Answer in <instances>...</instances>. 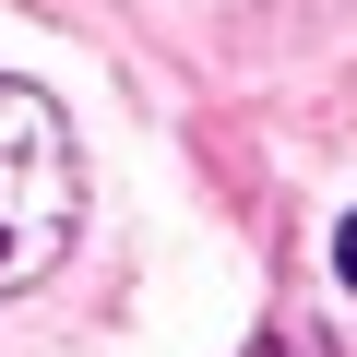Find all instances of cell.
<instances>
[{
  "label": "cell",
  "instance_id": "7a4b0ae2",
  "mask_svg": "<svg viewBox=\"0 0 357 357\" xmlns=\"http://www.w3.org/2000/svg\"><path fill=\"white\" fill-rule=\"evenodd\" d=\"M333 262H345V286H357V215H345V238H333Z\"/></svg>",
  "mask_w": 357,
  "mask_h": 357
},
{
  "label": "cell",
  "instance_id": "6da1fadb",
  "mask_svg": "<svg viewBox=\"0 0 357 357\" xmlns=\"http://www.w3.org/2000/svg\"><path fill=\"white\" fill-rule=\"evenodd\" d=\"M72 131L36 84H0V286H36L60 250H72Z\"/></svg>",
  "mask_w": 357,
  "mask_h": 357
},
{
  "label": "cell",
  "instance_id": "3957f363",
  "mask_svg": "<svg viewBox=\"0 0 357 357\" xmlns=\"http://www.w3.org/2000/svg\"><path fill=\"white\" fill-rule=\"evenodd\" d=\"M274 357H321V345H310V333H286V345H274Z\"/></svg>",
  "mask_w": 357,
  "mask_h": 357
}]
</instances>
